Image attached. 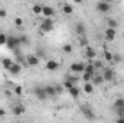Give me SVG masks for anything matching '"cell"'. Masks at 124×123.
<instances>
[{"label":"cell","instance_id":"6da1fadb","mask_svg":"<svg viewBox=\"0 0 124 123\" xmlns=\"http://www.w3.org/2000/svg\"><path fill=\"white\" fill-rule=\"evenodd\" d=\"M20 41H19V36H13V35H9L7 38V44H6V48L7 49H16V48H20Z\"/></svg>","mask_w":124,"mask_h":123},{"label":"cell","instance_id":"7a4b0ae2","mask_svg":"<svg viewBox=\"0 0 124 123\" xmlns=\"http://www.w3.org/2000/svg\"><path fill=\"white\" fill-rule=\"evenodd\" d=\"M79 110L82 112V114H84L88 120H94V119H95V113H94V110L88 106V104H85V103L81 104V106H79Z\"/></svg>","mask_w":124,"mask_h":123},{"label":"cell","instance_id":"3957f363","mask_svg":"<svg viewBox=\"0 0 124 123\" xmlns=\"http://www.w3.org/2000/svg\"><path fill=\"white\" fill-rule=\"evenodd\" d=\"M52 29H54V20H52V19H45V20L39 25V31H40V33L52 32Z\"/></svg>","mask_w":124,"mask_h":123},{"label":"cell","instance_id":"277c9868","mask_svg":"<svg viewBox=\"0 0 124 123\" xmlns=\"http://www.w3.org/2000/svg\"><path fill=\"white\" fill-rule=\"evenodd\" d=\"M95 9L100 12V13H108L110 10H111V4L108 3V1H98L97 3V6H95Z\"/></svg>","mask_w":124,"mask_h":123},{"label":"cell","instance_id":"5b68a950","mask_svg":"<svg viewBox=\"0 0 124 123\" xmlns=\"http://www.w3.org/2000/svg\"><path fill=\"white\" fill-rule=\"evenodd\" d=\"M69 70H71L72 72H82V74H84V71H85V64H84V62H72V64L69 65Z\"/></svg>","mask_w":124,"mask_h":123},{"label":"cell","instance_id":"8992f818","mask_svg":"<svg viewBox=\"0 0 124 123\" xmlns=\"http://www.w3.org/2000/svg\"><path fill=\"white\" fill-rule=\"evenodd\" d=\"M42 15L45 16V19H52V18L55 16V9H54L52 6H43Z\"/></svg>","mask_w":124,"mask_h":123},{"label":"cell","instance_id":"52a82bcc","mask_svg":"<svg viewBox=\"0 0 124 123\" xmlns=\"http://www.w3.org/2000/svg\"><path fill=\"white\" fill-rule=\"evenodd\" d=\"M114 70L113 68H104V72H102V78L104 81H113L114 80Z\"/></svg>","mask_w":124,"mask_h":123},{"label":"cell","instance_id":"ba28073f","mask_svg":"<svg viewBox=\"0 0 124 123\" xmlns=\"http://www.w3.org/2000/svg\"><path fill=\"white\" fill-rule=\"evenodd\" d=\"M33 93H35V96L39 98V100H45L48 96H46V93H45V87H39V86H36L35 88H33Z\"/></svg>","mask_w":124,"mask_h":123},{"label":"cell","instance_id":"9c48e42d","mask_svg":"<svg viewBox=\"0 0 124 123\" xmlns=\"http://www.w3.org/2000/svg\"><path fill=\"white\" fill-rule=\"evenodd\" d=\"M26 65L28 67H36V65H39V58L36 55H33V54L28 55L26 57Z\"/></svg>","mask_w":124,"mask_h":123},{"label":"cell","instance_id":"30bf717a","mask_svg":"<svg viewBox=\"0 0 124 123\" xmlns=\"http://www.w3.org/2000/svg\"><path fill=\"white\" fill-rule=\"evenodd\" d=\"M104 35H105V41H108V42H113V41L116 39L117 31H116V29H110V28H107Z\"/></svg>","mask_w":124,"mask_h":123},{"label":"cell","instance_id":"8fae6325","mask_svg":"<svg viewBox=\"0 0 124 123\" xmlns=\"http://www.w3.org/2000/svg\"><path fill=\"white\" fill-rule=\"evenodd\" d=\"M20 71H22V65L17 64V62H13V65H12L10 70H9V72H10L12 75H19Z\"/></svg>","mask_w":124,"mask_h":123},{"label":"cell","instance_id":"7c38bea8","mask_svg":"<svg viewBox=\"0 0 124 123\" xmlns=\"http://www.w3.org/2000/svg\"><path fill=\"white\" fill-rule=\"evenodd\" d=\"M59 68V62L54 61V60H48L46 61V70H49V71H56Z\"/></svg>","mask_w":124,"mask_h":123},{"label":"cell","instance_id":"4fadbf2b","mask_svg":"<svg viewBox=\"0 0 124 123\" xmlns=\"http://www.w3.org/2000/svg\"><path fill=\"white\" fill-rule=\"evenodd\" d=\"M75 32H77V35H79V36H85V32H87V28H85V25L84 23H77L75 25Z\"/></svg>","mask_w":124,"mask_h":123},{"label":"cell","instance_id":"5bb4252c","mask_svg":"<svg viewBox=\"0 0 124 123\" xmlns=\"http://www.w3.org/2000/svg\"><path fill=\"white\" fill-rule=\"evenodd\" d=\"M85 58H88L90 61H94L97 58V52L94 51L91 46H87V49H85Z\"/></svg>","mask_w":124,"mask_h":123},{"label":"cell","instance_id":"9a60e30c","mask_svg":"<svg viewBox=\"0 0 124 123\" xmlns=\"http://www.w3.org/2000/svg\"><path fill=\"white\" fill-rule=\"evenodd\" d=\"M62 13H65V15H72V13H74V6L69 4V3H63V4H62Z\"/></svg>","mask_w":124,"mask_h":123},{"label":"cell","instance_id":"2e32d148","mask_svg":"<svg viewBox=\"0 0 124 123\" xmlns=\"http://www.w3.org/2000/svg\"><path fill=\"white\" fill-rule=\"evenodd\" d=\"M84 72H87V74H90V75H95L97 74V70L94 68V65L91 64V62H88V64H85V71Z\"/></svg>","mask_w":124,"mask_h":123},{"label":"cell","instance_id":"e0dca14e","mask_svg":"<svg viewBox=\"0 0 124 123\" xmlns=\"http://www.w3.org/2000/svg\"><path fill=\"white\" fill-rule=\"evenodd\" d=\"M107 28H110V29H116V31H117V28H118V22H117L116 19L108 18V19H107Z\"/></svg>","mask_w":124,"mask_h":123},{"label":"cell","instance_id":"ac0fdd59","mask_svg":"<svg viewBox=\"0 0 124 123\" xmlns=\"http://www.w3.org/2000/svg\"><path fill=\"white\" fill-rule=\"evenodd\" d=\"M104 83V78H102V74H95L93 77V84L95 86H101Z\"/></svg>","mask_w":124,"mask_h":123},{"label":"cell","instance_id":"d6986e66","mask_svg":"<svg viewBox=\"0 0 124 123\" xmlns=\"http://www.w3.org/2000/svg\"><path fill=\"white\" fill-rule=\"evenodd\" d=\"M42 10H43V6L39 4V3H35V4L32 6V12H33L35 15H42Z\"/></svg>","mask_w":124,"mask_h":123},{"label":"cell","instance_id":"ffe728a7","mask_svg":"<svg viewBox=\"0 0 124 123\" xmlns=\"http://www.w3.org/2000/svg\"><path fill=\"white\" fill-rule=\"evenodd\" d=\"M84 91H85V94H93L94 93V84L93 83H84Z\"/></svg>","mask_w":124,"mask_h":123},{"label":"cell","instance_id":"44dd1931","mask_svg":"<svg viewBox=\"0 0 124 123\" xmlns=\"http://www.w3.org/2000/svg\"><path fill=\"white\" fill-rule=\"evenodd\" d=\"M12 113H13L15 116H20V114L25 113V109H23L22 106H15V107L12 109Z\"/></svg>","mask_w":124,"mask_h":123},{"label":"cell","instance_id":"7402d4cb","mask_svg":"<svg viewBox=\"0 0 124 123\" xmlns=\"http://www.w3.org/2000/svg\"><path fill=\"white\" fill-rule=\"evenodd\" d=\"M1 65H3V68H4V70H7V71H9V70H10V67L13 65V61H12L10 58H3Z\"/></svg>","mask_w":124,"mask_h":123},{"label":"cell","instance_id":"603a6c76","mask_svg":"<svg viewBox=\"0 0 124 123\" xmlns=\"http://www.w3.org/2000/svg\"><path fill=\"white\" fill-rule=\"evenodd\" d=\"M45 93H46V96H48V97H49V96H56L55 86H46V87H45Z\"/></svg>","mask_w":124,"mask_h":123},{"label":"cell","instance_id":"cb8c5ba5","mask_svg":"<svg viewBox=\"0 0 124 123\" xmlns=\"http://www.w3.org/2000/svg\"><path fill=\"white\" fill-rule=\"evenodd\" d=\"M114 109H124V98H117L114 101Z\"/></svg>","mask_w":124,"mask_h":123},{"label":"cell","instance_id":"d4e9b609","mask_svg":"<svg viewBox=\"0 0 124 123\" xmlns=\"http://www.w3.org/2000/svg\"><path fill=\"white\" fill-rule=\"evenodd\" d=\"M69 94H71L74 98H78V96H79V88H78L77 86H74V87L69 90Z\"/></svg>","mask_w":124,"mask_h":123},{"label":"cell","instance_id":"484cf974","mask_svg":"<svg viewBox=\"0 0 124 123\" xmlns=\"http://www.w3.org/2000/svg\"><path fill=\"white\" fill-rule=\"evenodd\" d=\"M90 62L94 65L95 70H102V68H104V64H102L101 61H98V60H94V61H90Z\"/></svg>","mask_w":124,"mask_h":123},{"label":"cell","instance_id":"4316f807","mask_svg":"<svg viewBox=\"0 0 124 123\" xmlns=\"http://www.w3.org/2000/svg\"><path fill=\"white\" fill-rule=\"evenodd\" d=\"M62 51H63L65 54H71V52L74 51V46H72L71 44H65V45L62 46Z\"/></svg>","mask_w":124,"mask_h":123},{"label":"cell","instance_id":"83f0119b","mask_svg":"<svg viewBox=\"0 0 124 123\" xmlns=\"http://www.w3.org/2000/svg\"><path fill=\"white\" fill-rule=\"evenodd\" d=\"M7 38H9V35H6V33H1V35H0V46H6Z\"/></svg>","mask_w":124,"mask_h":123},{"label":"cell","instance_id":"f1b7e54d","mask_svg":"<svg viewBox=\"0 0 124 123\" xmlns=\"http://www.w3.org/2000/svg\"><path fill=\"white\" fill-rule=\"evenodd\" d=\"M19 41H20V45H28L29 44V38L26 35H20L19 36Z\"/></svg>","mask_w":124,"mask_h":123},{"label":"cell","instance_id":"f546056e","mask_svg":"<svg viewBox=\"0 0 124 123\" xmlns=\"http://www.w3.org/2000/svg\"><path fill=\"white\" fill-rule=\"evenodd\" d=\"M82 81H84V83H91V81H93V75L84 72V74H82Z\"/></svg>","mask_w":124,"mask_h":123},{"label":"cell","instance_id":"4dcf8cb0","mask_svg":"<svg viewBox=\"0 0 124 123\" xmlns=\"http://www.w3.org/2000/svg\"><path fill=\"white\" fill-rule=\"evenodd\" d=\"M13 93H15L16 96H22V94H23V88H22V86H15Z\"/></svg>","mask_w":124,"mask_h":123},{"label":"cell","instance_id":"1f68e13d","mask_svg":"<svg viewBox=\"0 0 124 123\" xmlns=\"http://www.w3.org/2000/svg\"><path fill=\"white\" fill-rule=\"evenodd\" d=\"M104 60L108 61V62H111L113 61V54H111L110 51H105V52H104Z\"/></svg>","mask_w":124,"mask_h":123},{"label":"cell","instance_id":"d6a6232c","mask_svg":"<svg viewBox=\"0 0 124 123\" xmlns=\"http://www.w3.org/2000/svg\"><path fill=\"white\" fill-rule=\"evenodd\" d=\"M113 61L114 62H121L123 61V57L120 54H113Z\"/></svg>","mask_w":124,"mask_h":123},{"label":"cell","instance_id":"836d02e7","mask_svg":"<svg viewBox=\"0 0 124 123\" xmlns=\"http://www.w3.org/2000/svg\"><path fill=\"white\" fill-rule=\"evenodd\" d=\"M66 80H68V81H71V83H72L74 86H75V84L78 83V77H75V75H74V77H72V75H69V77H68Z\"/></svg>","mask_w":124,"mask_h":123},{"label":"cell","instance_id":"e575fe53","mask_svg":"<svg viewBox=\"0 0 124 123\" xmlns=\"http://www.w3.org/2000/svg\"><path fill=\"white\" fill-rule=\"evenodd\" d=\"M63 87H65V88H68V91H69V90L74 87V84H72L71 81H68V80H66V81H63Z\"/></svg>","mask_w":124,"mask_h":123},{"label":"cell","instance_id":"d590c367","mask_svg":"<svg viewBox=\"0 0 124 123\" xmlns=\"http://www.w3.org/2000/svg\"><path fill=\"white\" fill-rule=\"evenodd\" d=\"M15 25L16 26H22L23 25V19L22 18H15Z\"/></svg>","mask_w":124,"mask_h":123},{"label":"cell","instance_id":"8d00e7d4","mask_svg":"<svg viewBox=\"0 0 124 123\" xmlns=\"http://www.w3.org/2000/svg\"><path fill=\"white\" fill-rule=\"evenodd\" d=\"M55 91H56V94H62L63 93V86H55Z\"/></svg>","mask_w":124,"mask_h":123},{"label":"cell","instance_id":"74e56055","mask_svg":"<svg viewBox=\"0 0 124 123\" xmlns=\"http://www.w3.org/2000/svg\"><path fill=\"white\" fill-rule=\"evenodd\" d=\"M13 54L16 55V58H17V57H22V52H20V48H16V49H13Z\"/></svg>","mask_w":124,"mask_h":123},{"label":"cell","instance_id":"f35d334b","mask_svg":"<svg viewBox=\"0 0 124 123\" xmlns=\"http://www.w3.org/2000/svg\"><path fill=\"white\" fill-rule=\"evenodd\" d=\"M6 16H7L6 9H0V18H6Z\"/></svg>","mask_w":124,"mask_h":123},{"label":"cell","instance_id":"ab89813d","mask_svg":"<svg viewBox=\"0 0 124 123\" xmlns=\"http://www.w3.org/2000/svg\"><path fill=\"white\" fill-rule=\"evenodd\" d=\"M6 116V110L4 109H0V117H4Z\"/></svg>","mask_w":124,"mask_h":123},{"label":"cell","instance_id":"60d3db41","mask_svg":"<svg viewBox=\"0 0 124 123\" xmlns=\"http://www.w3.org/2000/svg\"><path fill=\"white\" fill-rule=\"evenodd\" d=\"M116 123H124V117H117L116 119Z\"/></svg>","mask_w":124,"mask_h":123},{"label":"cell","instance_id":"b9f144b4","mask_svg":"<svg viewBox=\"0 0 124 123\" xmlns=\"http://www.w3.org/2000/svg\"><path fill=\"white\" fill-rule=\"evenodd\" d=\"M1 33H3V32H1V31H0V35H1Z\"/></svg>","mask_w":124,"mask_h":123}]
</instances>
